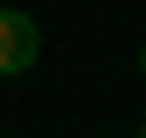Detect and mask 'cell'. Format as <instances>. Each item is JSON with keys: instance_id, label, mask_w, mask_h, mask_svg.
<instances>
[{"instance_id": "1", "label": "cell", "mask_w": 146, "mask_h": 138, "mask_svg": "<svg viewBox=\"0 0 146 138\" xmlns=\"http://www.w3.org/2000/svg\"><path fill=\"white\" fill-rule=\"evenodd\" d=\"M36 51H44V36H36L29 15H15V7H0V73L15 80V73L36 66Z\"/></svg>"}, {"instance_id": "2", "label": "cell", "mask_w": 146, "mask_h": 138, "mask_svg": "<svg viewBox=\"0 0 146 138\" xmlns=\"http://www.w3.org/2000/svg\"><path fill=\"white\" fill-rule=\"evenodd\" d=\"M139 80H146V44H139Z\"/></svg>"}, {"instance_id": "3", "label": "cell", "mask_w": 146, "mask_h": 138, "mask_svg": "<svg viewBox=\"0 0 146 138\" xmlns=\"http://www.w3.org/2000/svg\"><path fill=\"white\" fill-rule=\"evenodd\" d=\"M139 138H146V124H139Z\"/></svg>"}]
</instances>
